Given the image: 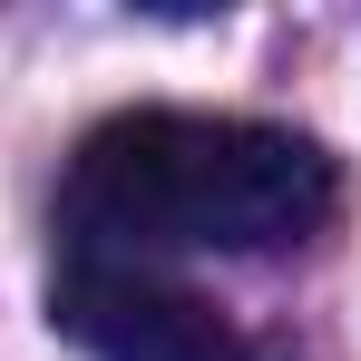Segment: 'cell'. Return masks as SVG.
<instances>
[{"label":"cell","instance_id":"6da1fadb","mask_svg":"<svg viewBox=\"0 0 361 361\" xmlns=\"http://www.w3.org/2000/svg\"><path fill=\"white\" fill-rule=\"evenodd\" d=\"M332 215H342V166L312 137L264 118H185V108L88 127L59 195L68 254L108 264H137L157 244H215V254L312 244Z\"/></svg>","mask_w":361,"mask_h":361},{"label":"cell","instance_id":"7a4b0ae2","mask_svg":"<svg viewBox=\"0 0 361 361\" xmlns=\"http://www.w3.org/2000/svg\"><path fill=\"white\" fill-rule=\"evenodd\" d=\"M49 322L98 361H254L205 293H185V283L147 274V264H108V254H68L59 264Z\"/></svg>","mask_w":361,"mask_h":361}]
</instances>
